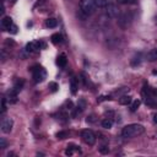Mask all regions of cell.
Returning <instances> with one entry per match:
<instances>
[{"label":"cell","instance_id":"f1b7e54d","mask_svg":"<svg viewBox=\"0 0 157 157\" xmlns=\"http://www.w3.org/2000/svg\"><path fill=\"white\" fill-rule=\"evenodd\" d=\"M152 120H153V123H156V124H157V113H155V114H153V119H152Z\"/></svg>","mask_w":157,"mask_h":157},{"label":"cell","instance_id":"484cf974","mask_svg":"<svg viewBox=\"0 0 157 157\" xmlns=\"http://www.w3.org/2000/svg\"><path fill=\"white\" fill-rule=\"evenodd\" d=\"M6 141H5V139H0V148H6Z\"/></svg>","mask_w":157,"mask_h":157},{"label":"cell","instance_id":"4316f807","mask_svg":"<svg viewBox=\"0 0 157 157\" xmlns=\"http://www.w3.org/2000/svg\"><path fill=\"white\" fill-rule=\"evenodd\" d=\"M108 151H109V150H108L107 146H102V147L99 148V152H101V153H108Z\"/></svg>","mask_w":157,"mask_h":157},{"label":"cell","instance_id":"9c48e42d","mask_svg":"<svg viewBox=\"0 0 157 157\" xmlns=\"http://www.w3.org/2000/svg\"><path fill=\"white\" fill-rule=\"evenodd\" d=\"M10 103H16L17 102V92L13 90H10L7 92V98H6Z\"/></svg>","mask_w":157,"mask_h":157},{"label":"cell","instance_id":"d6986e66","mask_svg":"<svg viewBox=\"0 0 157 157\" xmlns=\"http://www.w3.org/2000/svg\"><path fill=\"white\" fill-rule=\"evenodd\" d=\"M70 88H71V93L75 94L76 91H77V83H76V80L75 78H71V81H70Z\"/></svg>","mask_w":157,"mask_h":157},{"label":"cell","instance_id":"8fae6325","mask_svg":"<svg viewBox=\"0 0 157 157\" xmlns=\"http://www.w3.org/2000/svg\"><path fill=\"white\" fill-rule=\"evenodd\" d=\"M132 102V98H131V96H128V94H123L120 98H119V103L121 104V105H128V104H130Z\"/></svg>","mask_w":157,"mask_h":157},{"label":"cell","instance_id":"277c9868","mask_svg":"<svg viewBox=\"0 0 157 157\" xmlns=\"http://www.w3.org/2000/svg\"><path fill=\"white\" fill-rule=\"evenodd\" d=\"M32 75H33L34 82H42L45 78V70L42 66L36 65L32 67Z\"/></svg>","mask_w":157,"mask_h":157},{"label":"cell","instance_id":"ba28073f","mask_svg":"<svg viewBox=\"0 0 157 157\" xmlns=\"http://www.w3.org/2000/svg\"><path fill=\"white\" fill-rule=\"evenodd\" d=\"M13 23H12V18L10 17V16H4L2 18H1V27L5 29V28H10L11 26H12Z\"/></svg>","mask_w":157,"mask_h":157},{"label":"cell","instance_id":"3957f363","mask_svg":"<svg viewBox=\"0 0 157 157\" xmlns=\"http://www.w3.org/2000/svg\"><path fill=\"white\" fill-rule=\"evenodd\" d=\"M81 137H82L83 142L87 144L88 146H93V145L96 144V140H97L96 134H94L91 129H85V130H82V131H81Z\"/></svg>","mask_w":157,"mask_h":157},{"label":"cell","instance_id":"52a82bcc","mask_svg":"<svg viewBox=\"0 0 157 157\" xmlns=\"http://www.w3.org/2000/svg\"><path fill=\"white\" fill-rule=\"evenodd\" d=\"M40 47H45V44L40 43V42H31L26 45V50L27 52H37L40 49Z\"/></svg>","mask_w":157,"mask_h":157},{"label":"cell","instance_id":"30bf717a","mask_svg":"<svg viewBox=\"0 0 157 157\" xmlns=\"http://www.w3.org/2000/svg\"><path fill=\"white\" fill-rule=\"evenodd\" d=\"M56 64L60 66V67H65L66 64H67V59H66V55L63 53L58 56V60H56Z\"/></svg>","mask_w":157,"mask_h":157},{"label":"cell","instance_id":"603a6c76","mask_svg":"<svg viewBox=\"0 0 157 157\" xmlns=\"http://www.w3.org/2000/svg\"><path fill=\"white\" fill-rule=\"evenodd\" d=\"M6 112V98L4 97L1 99V114H4Z\"/></svg>","mask_w":157,"mask_h":157},{"label":"cell","instance_id":"cb8c5ba5","mask_svg":"<svg viewBox=\"0 0 157 157\" xmlns=\"http://www.w3.org/2000/svg\"><path fill=\"white\" fill-rule=\"evenodd\" d=\"M74 145H70V146H67V148H66V151H65V155H67V156H71L72 153H74Z\"/></svg>","mask_w":157,"mask_h":157},{"label":"cell","instance_id":"8992f818","mask_svg":"<svg viewBox=\"0 0 157 157\" xmlns=\"http://www.w3.org/2000/svg\"><path fill=\"white\" fill-rule=\"evenodd\" d=\"M107 15H108L109 17H112V18L118 17V15H119V9H118V6H117L115 4H108V5H107Z\"/></svg>","mask_w":157,"mask_h":157},{"label":"cell","instance_id":"ac0fdd59","mask_svg":"<svg viewBox=\"0 0 157 157\" xmlns=\"http://www.w3.org/2000/svg\"><path fill=\"white\" fill-rule=\"evenodd\" d=\"M140 104H141V101H140V99H134V101L131 102V105H130L131 112H135V110L140 107Z\"/></svg>","mask_w":157,"mask_h":157},{"label":"cell","instance_id":"d4e9b609","mask_svg":"<svg viewBox=\"0 0 157 157\" xmlns=\"http://www.w3.org/2000/svg\"><path fill=\"white\" fill-rule=\"evenodd\" d=\"M120 4H135V0H117Z\"/></svg>","mask_w":157,"mask_h":157},{"label":"cell","instance_id":"ffe728a7","mask_svg":"<svg viewBox=\"0 0 157 157\" xmlns=\"http://www.w3.org/2000/svg\"><path fill=\"white\" fill-rule=\"evenodd\" d=\"M94 2L97 7H107L108 5V0H94Z\"/></svg>","mask_w":157,"mask_h":157},{"label":"cell","instance_id":"83f0119b","mask_svg":"<svg viewBox=\"0 0 157 157\" xmlns=\"http://www.w3.org/2000/svg\"><path fill=\"white\" fill-rule=\"evenodd\" d=\"M10 29H11V33H13V34H15V33H17V27H16L15 25H12V26L9 28V31H10Z\"/></svg>","mask_w":157,"mask_h":157},{"label":"cell","instance_id":"5b68a950","mask_svg":"<svg viewBox=\"0 0 157 157\" xmlns=\"http://www.w3.org/2000/svg\"><path fill=\"white\" fill-rule=\"evenodd\" d=\"M12 126H13V120L11 118H2V120H1V131L4 134L11 132Z\"/></svg>","mask_w":157,"mask_h":157},{"label":"cell","instance_id":"7a4b0ae2","mask_svg":"<svg viewBox=\"0 0 157 157\" xmlns=\"http://www.w3.org/2000/svg\"><path fill=\"white\" fill-rule=\"evenodd\" d=\"M97 6L94 0H80V11L85 16H90L96 11Z\"/></svg>","mask_w":157,"mask_h":157},{"label":"cell","instance_id":"5bb4252c","mask_svg":"<svg viewBox=\"0 0 157 157\" xmlns=\"http://www.w3.org/2000/svg\"><path fill=\"white\" fill-rule=\"evenodd\" d=\"M146 58H147V60H150V61L156 60V59H157V49H152V50H150V52L147 53Z\"/></svg>","mask_w":157,"mask_h":157},{"label":"cell","instance_id":"9a60e30c","mask_svg":"<svg viewBox=\"0 0 157 157\" xmlns=\"http://www.w3.org/2000/svg\"><path fill=\"white\" fill-rule=\"evenodd\" d=\"M22 87H23V80H17L16 82H15V85H13V87H12V90L13 91H16L17 93L22 90Z\"/></svg>","mask_w":157,"mask_h":157},{"label":"cell","instance_id":"2e32d148","mask_svg":"<svg viewBox=\"0 0 157 157\" xmlns=\"http://www.w3.org/2000/svg\"><path fill=\"white\" fill-rule=\"evenodd\" d=\"M102 126H103L104 129H110V128L113 126V120L109 119V118L103 119V120H102Z\"/></svg>","mask_w":157,"mask_h":157},{"label":"cell","instance_id":"7402d4cb","mask_svg":"<svg viewBox=\"0 0 157 157\" xmlns=\"http://www.w3.org/2000/svg\"><path fill=\"white\" fill-rule=\"evenodd\" d=\"M58 83L56 82H49V88H50V91L52 92H55L56 90H58Z\"/></svg>","mask_w":157,"mask_h":157},{"label":"cell","instance_id":"4fadbf2b","mask_svg":"<svg viewBox=\"0 0 157 157\" xmlns=\"http://www.w3.org/2000/svg\"><path fill=\"white\" fill-rule=\"evenodd\" d=\"M63 36L60 34V33H54L53 36H52V42L54 43V44H60V43H63Z\"/></svg>","mask_w":157,"mask_h":157},{"label":"cell","instance_id":"7c38bea8","mask_svg":"<svg viewBox=\"0 0 157 157\" xmlns=\"http://www.w3.org/2000/svg\"><path fill=\"white\" fill-rule=\"evenodd\" d=\"M58 26V21L55 18H47L45 20V27L48 28H55Z\"/></svg>","mask_w":157,"mask_h":157},{"label":"cell","instance_id":"e0dca14e","mask_svg":"<svg viewBox=\"0 0 157 157\" xmlns=\"http://www.w3.org/2000/svg\"><path fill=\"white\" fill-rule=\"evenodd\" d=\"M141 53H139V54H136L134 58H132V60H131V65L132 66H137V65H140V63H141Z\"/></svg>","mask_w":157,"mask_h":157},{"label":"cell","instance_id":"f546056e","mask_svg":"<svg viewBox=\"0 0 157 157\" xmlns=\"http://www.w3.org/2000/svg\"><path fill=\"white\" fill-rule=\"evenodd\" d=\"M152 74H153V75H157V70H153V71H152Z\"/></svg>","mask_w":157,"mask_h":157},{"label":"cell","instance_id":"6da1fadb","mask_svg":"<svg viewBox=\"0 0 157 157\" xmlns=\"http://www.w3.org/2000/svg\"><path fill=\"white\" fill-rule=\"evenodd\" d=\"M145 132V128L141 124L134 123V124H129L125 125L121 130V136L125 139H131V137H136L139 135H142Z\"/></svg>","mask_w":157,"mask_h":157},{"label":"cell","instance_id":"44dd1931","mask_svg":"<svg viewBox=\"0 0 157 157\" xmlns=\"http://www.w3.org/2000/svg\"><path fill=\"white\" fill-rule=\"evenodd\" d=\"M67 131H60V132H58L56 134V137L58 139H60V140H63V139H65V137H67Z\"/></svg>","mask_w":157,"mask_h":157}]
</instances>
